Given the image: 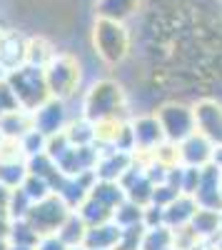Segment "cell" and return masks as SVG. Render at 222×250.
I'll return each instance as SVG.
<instances>
[{
    "label": "cell",
    "mask_w": 222,
    "mask_h": 250,
    "mask_svg": "<svg viewBox=\"0 0 222 250\" xmlns=\"http://www.w3.org/2000/svg\"><path fill=\"white\" fill-rule=\"evenodd\" d=\"M187 218H192V203H185V200H172L170 210L165 213V220H167V223H177V225H183Z\"/></svg>",
    "instance_id": "obj_13"
},
{
    "label": "cell",
    "mask_w": 222,
    "mask_h": 250,
    "mask_svg": "<svg viewBox=\"0 0 222 250\" xmlns=\"http://www.w3.org/2000/svg\"><path fill=\"white\" fill-rule=\"evenodd\" d=\"M215 223H217V213L215 210H203V213L195 215V228H197V230H203V233L215 230Z\"/></svg>",
    "instance_id": "obj_18"
},
{
    "label": "cell",
    "mask_w": 222,
    "mask_h": 250,
    "mask_svg": "<svg viewBox=\"0 0 222 250\" xmlns=\"http://www.w3.org/2000/svg\"><path fill=\"white\" fill-rule=\"evenodd\" d=\"M120 103H123V93L115 83H97V85L90 90L88 100H85V110H88V118H97V120H105L110 118L117 108Z\"/></svg>",
    "instance_id": "obj_5"
},
{
    "label": "cell",
    "mask_w": 222,
    "mask_h": 250,
    "mask_svg": "<svg viewBox=\"0 0 222 250\" xmlns=\"http://www.w3.org/2000/svg\"><path fill=\"white\" fill-rule=\"evenodd\" d=\"M68 245L60 240V238H45L43 243H40V248L37 250H65Z\"/></svg>",
    "instance_id": "obj_19"
},
{
    "label": "cell",
    "mask_w": 222,
    "mask_h": 250,
    "mask_svg": "<svg viewBox=\"0 0 222 250\" xmlns=\"http://www.w3.org/2000/svg\"><path fill=\"white\" fill-rule=\"evenodd\" d=\"M137 3L140 0H100L97 13L103 18H110V20H125L130 13H135Z\"/></svg>",
    "instance_id": "obj_11"
},
{
    "label": "cell",
    "mask_w": 222,
    "mask_h": 250,
    "mask_svg": "<svg viewBox=\"0 0 222 250\" xmlns=\"http://www.w3.org/2000/svg\"><path fill=\"white\" fill-rule=\"evenodd\" d=\"M128 165V158L125 155H112V160L110 163H103L100 165V178L103 180H112V178H117L120 173H123V168Z\"/></svg>",
    "instance_id": "obj_15"
},
{
    "label": "cell",
    "mask_w": 222,
    "mask_h": 250,
    "mask_svg": "<svg viewBox=\"0 0 222 250\" xmlns=\"http://www.w3.org/2000/svg\"><path fill=\"white\" fill-rule=\"evenodd\" d=\"M95 48L108 62H117L123 60L128 53V33L120 25V20H110L103 18L95 25Z\"/></svg>",
    "instance_id": "obj_2"
},
{
    "label": "cell",
    "mask_w": 222,
    "mask_h": 250,
    "mask_svg": "<svg viewBox=\"0 0 222 250\" xmlns=\"http://www.w3.org/2000/svg\"><path fill=\"white\" fill-rule=\"evenodd\" d=\"M170 245V233L165 228H152L145 238V250H167Z\"/></svg>",
    "instance_id": "obj_14"
},
{
    "label": "cell",
    "mask_w": 222,
    "mask_h": 250,
    "mask_svg": "<svg viewBox=\"0 0 222 250\" xmlns=\"http://www.w3.org/2000/svg\"><path fill=\"white\" fill-rule=\"evenodd\" d=\"M8 85L13 88L20 105H25V108L43 105V100L48 95V80H45L43 70H40V65H28V68L15 70L8 78Z\"/></svg>",
    "instance_id": "obj_1"
},
{
    "label": "cell",
    "mask_w": 222,
    "mask_h": 250,
    "mask_svg": "<svg viewBox=\"0 0 222 250\" xmlns=\"http://www.w3.org/2000/svg\"><path fill=\"white\" fill-rule=\"evenodd\" d=\"M65 220H68V208L60 198L37 200V205L28 210V223L37 230V235L57 230V228H63Z\"/></svg>",
    "instance_id": "obj_4"
},
{
    "label": "cell",
    "mask_w": 222,
    "mask_h": 250,
    "mask_svg": "<svg viewBox=\"0 0 222 250\" xmlns=\"http://www.w3.org/2000/svg\"><path fill=\"white\" fill-rule=\"evenodd\" d=\"M200 128H203V133L215 140V143H222V110L217 105H212V103H203V105L197 108L195 113Z\"/></svg>",
    "instance_id": "obj_8"
},
{
    "label": "cell",
    "mask_w": 222,
    "mask_h": 250,
    "mask_svg": "<svg viewBox=\"0 0 222 250\" xmlns=\"http://www.w3.org/2000/svg\"><path fill=\"white\" fill-rule=\"evenodd\" d=\"M18 105H20V100L15 98L13 88H10V85H5V83H0V118H3L5 113L18 110Z\"/></svg>",
    "instance_id": "obj_17"
},
{
    "label": "cell",
    "mask_w": 222,
    "mask_h": 250,
    "mask_svg": "<svg viewBox=\"0 0 222 250\" xmlns=\"http://www.w3.org/2000/svg\"><path fill=\"white\" fill-rule=\"evenodd\" d=\"M160 125L170 140H185L192 135V125L195 118L187 108H180V105H167L160 113Z\"/></svg>",
    "instance_id": "obj_6"
},
{
    "label": "cell",
    "mask_w": 222,
    "mask_h": 250,
    "mask_svg": "<svg viewBox=\"0 0 222 250\" xmlns=\"http://www.w3.org/2000/svg\"><path fill=\"white\" fill-rule=\"evenodd\" d=\"M120 233L117 228H110V225H100V228H92V230H88L85 235V245L90 250H110L117 240H120Z\"/></svg>",
    "instance_id": "obj_9"
},
{
    "label": "cell",
    "mask_w": 222,
    "mask_h": 250,
    "mask_svg": "<svg viewBox=\"0 0 222 250\" xmlns=\"http://www.w3.org/2000/svg\"><path fill=\"white\" fill-rule=\"evenodd\" d=\"M45 80H48V90H50L55 98L70 95L73 88L77 85V80H80L77 62H75L70 55H57V58H53L50 65H48V73H45Z\"/></svg>",
    "instance_id": "obj_3"
},
{
    "label": "cell",
    "mask_w": 222,
    "mask_h": 250,
    "mask_svg": "<svg viewBox=\"0 0 222 250\" xmlns=\"http://www.w3.org/2000/svg\"><path fill=\"white\" fill-rule=\"evenodd\" d=\"M63 120H65L63 103L60 100L43 103L40 110L35 113V130H40L43 135H55L60 128H63Z\"/></svg>",
    "instance_id": "obj_7"
},
{
    "label": "cell",
    "mask_w": 222,
    "mask_h": 250,
    "mask_svg": "<svg viewBox=\"0 0 222 250\" xmlns=\"http://www.w3.org/2000/svg\"><path fill=\"white\" fill-rule=\"evenodd\" d=\"M183 158L190 163V165H203L207 158H210V143H207V135H190L185 138V148H183Z\"/></svg>",
    "instance_id": "obj_10"
},
{
    "label": "cell",
    "mask_w": 222,
    "mask_h": 250,
    "mask_svg": "<svg viewBox=\"0 0 222 250\" xmlns=\"http://www.w3.org/2000/svg\"><path fill=\"white\" fill-rule=\"evenodd\" d=\"M160 135H163V125H160L155 118H143V120H137L135 123V140L140 145H152L160 140Z\"/></svg>",
    "instance_id": "obj_12"
},
{
    "label": "cell",
    "mask_w": 222,
    "mask_h": 250,
    "mask_svg": "<svg viewBox=\"0 0 222 250\" xmlns=\"http://www.w3.org/2000/svg\"><path fill=\"white\" fill-rule=\"evenodd\" d=\"M92 198H95V200H100V203H105L108 208H112L115 203H120V198H123V195H120V190H117L115 185H110V180H105L100 188H95Z\"/></svg>",
    "instance_id": "obj_16"
}]
</instances>
